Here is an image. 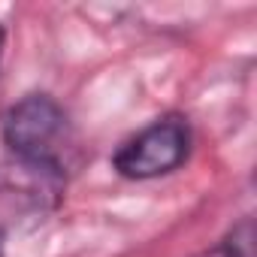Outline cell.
<instances>
[{
  "label": "cell",
  "instance_id": "obj_1",
  "mask_svg": "<svg viewBox=\"0 0 257 257\" xmlns=\"http://www.w3.org/2000/svg\"><path fill=\"white\" fill-rule=\"evenodd\" d=\"M4 143L22 167L58 182L67 176L76 149L70 118L49 94H28L10 106L4 115Z\"/></svg>",
  "mask_w": 257,
  "mask_h": 257
},
{
  "label": "cell",
  "instance_id": "obj_2",
  "mask_svg": "<svg viewBox=\"0 0 257 257\" xmlns=\"http://www.w3.org/2000/svg\"><path fill=\"white\" fill-rule=\"evenodd\" d=\"M191 152V127L179 115L158 118L155 124L143 127L137 137H131L112 158L115 170L124 179H158L173 173L185 164Z\"/></svg>",
  "mask_w": 257,
  "mask_h": 257
},
{
  "label": "cell",
  "instance_id": "obj_3",
  "mask_svg": "<svg viewBox=\"0 0 257 257\" xmlns=\"http://www.w3.org/2000/svg\"><path fill=\"white\" fill-rule=\"evenodd\" d=\"M4 40H7V37H4V28H0V55H4Z\"/></svg>",
  "mask_w": 257,
  "mask_h": 257
},
{
  "label": "cell",
  "instance_id": "obj_4",
  "mask_svg": "<svg viewBox=\"0 0 257 257\" xmlns=\"http://www.w3.org/2000/svg\"><path fill=\"white\" fill-rule=\"evenodd\" d=\"M0 257H4V233H0Z\"/></svg>",
  "mask_w": 257,
  "mask_h": 257
}]
</instances>
